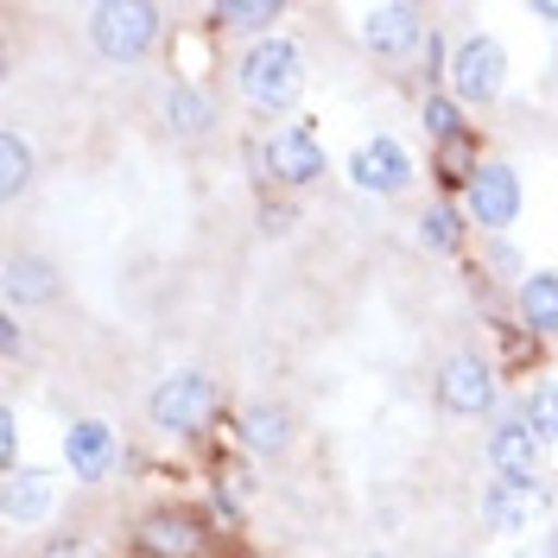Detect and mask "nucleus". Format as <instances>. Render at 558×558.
Segmentation results:
<instances>
[{"label":"nucleus","mask_w":558,"mask_h":558,"mask_svg":"<svg viewBox=\"0 0 558 558\" xmlns=\"http://www.w3.org/2000/svg\"><path fill=\"white\" fill-rule=\"evenodd\" d=\"M229 76H235V96L254 114L292 121L299 102H305V83H312V58H305V45L292 33H274V38H260V45H242Z\"/></svg>","instance_id":"f257e3e1"},{"label":"nucleus","mask_w":558,"mask_h":558,"mask_svg":"<svg viewBox=\"0 0 558 558\" xmlns=\"http://www.w3.org/2000/svg\"><path fill=\"white\" fill-rule=\"evenodd\" d=\"M247 172H254V184L260 191H312V184H324L330 178V146H324V134H317L305 114H292V121H274L260 140H247L242 146Z\"/></svg>","instance_id":"f03ea898"},{"label":"nucleus","mask_w":558,"mask_h":558,"mask_svg":"<svg viewBox=\"0 0 558 558\" xmlns=\"http://www.w3.org/2000/svg\"><path fill=\"white\" fill-rule=\"evenodd\" d=\"M140 413H146V425H153L159 438L197 445V438H209V432L229 418V407H222L216 375H204V368H172V375H159V381L146 387Z\"/></svg>","instance_id":"7ed1b4c3"},{"label":"nucleus","mask_w":558,"mask_h":558,"mask_svg":"<svg viewBox=\"0 0 558 558\" xmlns=\"http://www.w3.org/2000/svg\"><path fill=\"white\" fill-rule=\"evenodd\" d=\"M83 38L89 51L114 70H140L159 58L166 45V7L159 0H96L83 13Z\"/></svg>","instance_id":"20e7f679"},{"label":"nucleus","mask_w":558,"mask_h":558,"mask_svg":"<svg viewBox=\"0 0 558 558\" xmlns=\"http://www.w3.org/2000/svg\"><path fill=\"white\" fill-rule=\"evenodd\" d=\"M229 539L216 533L197 501H153L128 521V558H222Z\"/></svg>","instance_id":"39448f33"},{"label":"nucleus","mask_w":558,"mask_h":558,"mask_svg":"<svg viewBox=\"0 0 558 558\" xmlns=\"http://www.w3.org/2000/svg\"><path fill=\"white\" fill-rule=\"evenodd\" d=\"M425 38H432V13H425L418 0H375V7H362V20H355V45H362L381 70H393V76H413Z\"/></svg>","instance_id":"423d86ee"},{"label":"nucleus","mask_w":558,"mask_h":558,"mask_svg":"<svg viewBox=\"0 0 558 558\" xmlns=\"http://www.w3.org/2000/svg\"><path fill=\"white\" fill-rule=\"evenodd\" d=\"M501 368H495V355L483 349H451L445 362H438V375H432V400H438V413L451 418H495L508 407V393H501Z\"/></svg>","instance_id":"0eeeda50"},{"label":"nucleus","mask_w":558,"mask_h":558,"mask_svg":"<svg viewBox=\"0 0 558 558\" xmlns=\"http://www.w3.org/2000/svg\"><path fill=\"white\" fill-rule=\"evenodd\" d=\"M463 216H470V229L476 235H514V222H521L526 209V184H521V166L508 159V153H488L483 166H476V178L463 184Z\"/></svg>","instance_id":"6e6552de"},{"label":"nucleus","mask_w":558,"mask_h":558,"mask_svg":"<svg viewBox=\"0 0 558 558\" xmlns=\"http://www.w3.org/2000/svg\"><path fill=\"white\" fill-rule=\"evenodd\" d=\"M229 445L254 463H279V457H292L299 445V413L274 400V393H254V400H235L229 407Z\"/></svg>","instance_id":"1a4fd4ad"},{"label":"nucleus","mask_w":558,"mask_h":558,"mask_svg":"<svg viewBox=\"0 0 558 558\" xmlns=\"http://www.w3.org/2000/svg\"><path fill=\"white\" fill-rule=\"evenodd\" d=\"M451 89L463 108H495L508 96V45L495 33H463L451 51Z\"/></svg>","instance_id":"9d476101"},{"label":"nucleus","mask_w":558,"mask_h":558,"mask_svg":"<svg viewBox=\"0 0 558 558\" xmlns=\"http://www.w3.org/2000/svg\"><path fill=\"white\" fill-rule=\"evenodd\" d=\"M254 495H260V476H254V457H242L235 445H222V451H209V476H204V508L216 533L229 539L235 526L247 521V508H254Z\"/></svg>","instance_id":"9b49d317"},{"label":"nucleus","mask_w":558,"mask_h":558,"mask_svg":"<svg viewBox=\"0 0 558 558\" xmlns=\"http://www.w3.org/2000/svg\"><path fill=\"white\" fill-rule=\"evenodd\" d=\"M121 457H128V445H121V432H114L102 413H76L64 425V470L83 488L114 483V476H121Z\"/></svg>","instance_id":"f8f14e48"},{"label":"nucleus","mask_w":558,"mask_h":558,"mask_svg":"<svg viewBox=\"0 0 558 558\" xmlns=\"http://www.w3.org/2000/svg\"><path fill=\"white\" fill-rule=\"evenodd\" d=\"M58 299H64V274L45 247H13L0 260V305L7 312H45Z\"/></svg>","instance_id":"ddd939ff"},{"label":"nucleus","mask_w":558,"mask_h":558,"mask_svg":"<svg viewBox=\"0 0 558 558\" xmlns=\"http://www.w3.org/2000/svg\"><path fill=\"white\" fill-rule=\"evenodd\" d=\"M413 178H418L413 153H407L393 134H368L355 153H349V184H355L362 197H407Z\"/></svg>","instance_id":"4468645a"},{"label":"nucleus","mask_w":558,"mask_h":558,"mask_svg":"<svg viewBox=\"0 0 558 558\" xmlns=\"http://www.w3.org/2000/svg\"><path fill=\"white\" fill-rule=\"evenodd\" d=\"M58 508H64V483L51 476V470H7L0 476V514H7V526H20V533H45V526L58 521Z\"/></svg>","instance_id":"2eb2a0df"},{"label":"nucleus","mask_w":558,"mask_h":558,"mask_svg":"<svg viewBox=\"0 0 558 558\" xmlns=\"http://www.w3.org/2000/svg\"><path fill=\"white\" fill-rule=\"evenodd\" d=\"M159 121H166V134L184 140V146H204L216 128H222V96L197 83V76H172L166 83V96H159Z\"/></svg>","instance_id":"dca6fc26"},{"label":"nucleus","mask_w":558,"mask_h":558,"mask_svg":"<svg viewBox=\"0 0 558 558\" xmlns=\"http://www.w3.org/2000/svg\"><path fill=\"white\" fill-rule=\"evenodd\" d=\"M539 457H546V445L533 438L521 407H501V413L488 418V438H483L488 476H539Z\"/></svg>","instance_id":"f3484780"},{"label":"nucleus","mask_w":558,"mask_h":558,"mask_svg":"<svg viewBox=\"0 0 558 558\" xmlns=\"http://www.w3.org/2000/svg\"><path fill=\"white\" fill-rule=\"evenodd\" d=\"M533 514H546L539 476H488L483 483V526L488 533H521Z\"/></svg>","instance_id":"a211bd4d"},{"label":"nucleus","mask_w":558,"mask_h":558,"mask_svg":"<svg viewBox=\"0 0 558 558\" xmlns=\"http://www.w3.org/2000/svg\"><path fill=\"white\" fill-rule=\"evenodd\" d=\"M204 26L229 33L235 51H242V45H260V38H274L286 26V7L279 0H216V7H204Z\"/></svg>","instance_id":"6ab92c4d"},{"label":"nucleus","mask_w":558,"mask_h":558,"mask_svg":"<svg viewBox=\"0 0 558 558\" xmlns=\"http://www.w3.org/2000/svg\"><path fill=\"white\" fill-rule=\"evenodd\" d=\"M470 216L457 197H432V204L418 209V247L425 254H438V260H470Z\"/></svg>","instance_id":"aec40b11"},{"label":"nucleus","mask_w":558,"mask_h":558,"mask_svg":"<svg viewBox=\"0 0 558 558\" xmlns=\"http://www.w3.org/2000/svg\"><path fill=\"white\" fill-rule=\"evenodd\" d=\"M488 337H495V368H501V381H514V375H526V381H539V362H546V343L526 330L521 317H495L488 324Z\"/></svg>","instance_id":"412c9836"},{"label":"nucleus","mask_w":558,"mask_h":558,"mask_svg":"<svg viewBox=\"0 0 558 558\" xmlns=\"http://www.w3.org/2000/svg\"><path fill=\"white\" fill-rule=\"evenodd\" d=\"M514 317H521L539 343H558V267H533L514 286Z\"/></svg>","instance_id":"4be33fe9"},{"label":"nucleus","mask_w":558,"mask_h":558,"mask_svg":"<svg viewBox=\"0 0 558 558\" xmlns=\"http://www.w3.org/2000/svg\"><path fill=\"white\" fill-rule=\"evenodd\" d=\"M418 128H425V140H432V153L476 134V128H470V108L457 102L451 89H432V96H418Z\"/></svg>","instance_id":"5701e85b"},{"label":"nucleus","mask_w":558,"mask_h":558,"mask_svg":"<svg viewBox=\"0 0 558 558\" xmlns=\"http://www.w3.org/2000/svg\"><path fill=\"white\" fill-rule=\"evenodd\" d=\"M33 172H38V153H33V140L20 134V128H7L0 134V204L13 209L26 191H33Z\"/></svg>","instance_id":"b1692460"},{"label":"nucleus","mask_w":558,"mask_h":558,"mask_svg":"<svg viewBox=\"0 0 558 558\" xmlns=\"http://www.w3.org/2000/svg\"><path fill=\"white\" fill-rule=\"evenodd\" d=\"M483 134L457 140V146H438L432 153V178H438V197H463V184L476 178V166H483Z\"/></svg>","instance_id":"393cba45"},{"label":"nucleus","mask_w":558,"mask_h":558,"mask_svg":"<svg viewBox=\"0 0 558 558\" xmlns=\"http://www.w3.org/2000/svg\"><path fill=\"white\" fill-rule=\"evenodd\" d=\"M514 407L526 413V425H533V438H539V445L553 451V445H558V381H553V375L526 381V393L514 400Z\"/></svg>","instance_id":"a878e982"},{"label":"nucleus","mask_w":558,"mask_h":558,"mask_svg":"<svg viewBox=\"0 0 558 558\" xmlns=\"http://www.w3.org/2000/svg\"><path fill=\"white\" fill-rule=\"evenodd\" d=\"M476 267H483V274L495 279V286H508V292H514V286H521L526 274H533V267L521 260V247H514V235H488L483 254H476Z\"/></svg>","instance_id":"bb28decb"},{"label":"nucleus","mask_w":558,"mask_h":558,"mask_svg":"<svg viewBox=\"0 0 558 558\" xmlns=\"http://www.w3.org/2000/svg\"><path fill=\"white\" fill-rule=\"evenodd\" d=\"M38 558H102V539H96L89 526H51L45 546H38Z\"/></svg>","instance_id":"cd10ccee"},{"label":"nucleus","mask_w":558,"mask_h":558,"mask_svg":"<svg viewBox=\"0 0 558 558\" xmlns=\"http://www.w3.org/2000/svg\"><path fill=\"white\" fill-rule=\"evenodd\" d=\"M0 362L7 368L26 362V324H20V312H7V305H0Z\"/></svg>","instance_id":"c85d7f7f"},{"label":"nucleus","mask_w":558,"mask_h":558,"mask_svg":"<svg viewBox=\"0 0 558 558\" xmlns=\"http://www.w3.org/2000/svg\"><path fill=\"white\" fill-rule=\"evenodd\" d=\"M0 470H26V457H20V413L13 407H0Z\"/></svg>","instance_id":"c756f323"},{"label":"nucleus","mask_w":558,"mask_h":558,"mask_svg":"<svg viewBox=\"0 0 558 558\" xmlns=\"http://www.w3.org/2000/svg\"><path fill=\"white\" fill-rule=\"evenodd\" d=\"M292 222H299V204H279V197H267V204H260V229H267V235L292 229Z\"/></svg>","instance_id":"7c9ffc66"},{"label":"nucleus","mask_w":558,"mask_h":558,"mask_svg":"<svg viewBox=\"0 0 558 558\" xmlns=\"http://www.w3.org/2000/svg\"><path fill=\"white\" fill-rule=\"evenodd\" d=\"M514 558H558V526H553V533H539V539H526Z\"/></svg>","instance_id":"2f4dec72"},{"label":"nucleus","mask_w":558,"mask_h":558,"mask_svg":"<svg viewBox=\"0 0 558 558\" xmlns=\"http://www.w3.org/2000/svg\"><path fill=\"white\" fill-rule=\"evenodd\" d=\"M526 13H533L539 26H553V33H558V0H526Z\"/></svg>","instance_id":"473e14b6"},{"label":"nucleus","mask_w":558,"mask_h":558,"mask_svg":"<svg viewBox=\"0 0 558 558\" xmlns=\"http://www.w3.org/2000/svg\"><path fill=\"white\" fill-rule=\"evenodd\" d=\"M121 476H146V451H134V445H128V457H121Z\"/></svg>","instance_id":"72a5a7b5"},{"label":"nucleus","mask_w":558,"mask_h":558,"mask_svg":"<svg viewBox=\"0 0 558 558\" xmlns=\"http://www.w3.org/2000/svg\"><path fill=\"white\" fill-rule=\"evenodd\" d=\"M222 558H274V553H254V546H229Z\"/></svg>","instance_id":"f704fd0d"},{"label":"nucleus","mask_w":558,"mask_h":558,"mask_svg":"<svg viewBox=\"0 0 558 558\" xmlns=\"http://www.w3.org/2000/svg\"><path fill=\"white\" fill-rule=\"evenodd\" d=\"M375 558H387V553H375Z\"/></svg>","instance_id":"c9c22d12"},{"label":"nucleus","mask_w":558,"mask_h":558,"mask_svg":"<svg viewBox=\"0 0 558 558\" xmlns=\"http://www.w3.org/2000/svg\"><path fill=\"white\" fill-rule=\"evenodd\" d=\"M451 558H463V553H451Z\"/></svg>","instance_id":"e433bc0d"}]
</instances>
